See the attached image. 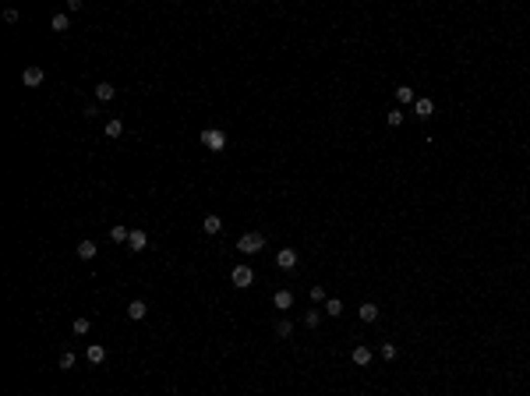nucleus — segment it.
Here are the masks:
<instances>
[{
	"label": "nucleus",
	"mask_w": 530,
	"mask_h": 396,
	"mask_svg": "<svg viewBox=\"0 0 530 396\" xmlns=\"http://www.w3.org/2000/svg\"><path fill=\"white\" fill-rule=\"evenodd\" d=\"M262 248H265V234H258V230L237 237V251H240V255H251V251H262Z\"/></svg>",
	"instance_id": "f257e3e1"
},
{
	"label": "nucleus",
	"mask_w": 530,
	"mask_h": 396,
	"mask_svg": "<svg viewBox=\"0 0 530 396\" xmlns=\"http://www.w3.org/2000/svg\"><path fill=\"white\" fill-rule=\"evenodd\" d=\"M202 145H205L209 153H223V149H227V135H223L220 128H205V131H202Z\"/></svg>",
	"instance_id": "f03ea898"
},
{
	"label": "nucleus",
	"mask_w": 530,
	"mask_h": 396,
	"mask_svg": "<svg viewBox=\"0 0 530 396\" xmlns=\"http://www.w3.org/2000/svg\"><path fill=\"white\" fill-rule=\"evenodd\" d=\"M230 283H233V287H240V290H244V287H251V283H255V272H251V269H247V265H237V269H233V272H230Z\"/></svg>",
	"instance_id": "7ed1b4c3"
},
{
	"label": "nucleus",
	"mask_w": 530,
	"mask_h": 396,
	"mask_svg": "<svg viewBox=\"0 0 530 396\" xmlns=\"http://www.w3.org/2000/svg\"><path fill=\"white\" fill-rule=\"evenodd\" d=\"M43 78H46V75H43V68H25L21 85H25V88H39V85H43Z\"/></svg>",
	"instance_id": "20e7f679"
},
{
	"label": "nucleus",
	"mask_w": 530,
	"mask_h": 396,
	"mask_svg": "<svg viewBox=\"0 0 530 396\" xmlns=\"http://www.w3.org/2000/svg\"><path fill=\"white\" fill-rule=\"evenodd\" d=\"M145 244H149V234H145V230H138V227H135V230L128 234V248H131V251H142Z\"/></svg>",
	"instance_id": "39448f33"
},
{
	"label": "nucleus",
	"mask_w": 530,
	"mask_h": 396,
	"mask_svg": "<svg viewBox=\"0 0 530 396\" xmlns=\"http://www.w3.org/2000/svg\"><path fill=\"white\" fill-rule=\"evenodd\" d=\"M276 265H279V269H294V265H297V251H294V248H283V251L276 255Z\"/></svg>",
	"instance_id": "423d86ee"
},
{
	"label": "nucleus",
	"mask_w": 530,
	"mask_h": 396,
	"mask_svg": "<svg viewBox=\"0 0 530 396\" xmlns=\"http://www.w3.org/2000/svg\"><path fill=\"white\" fill-rule=\"evenodd\" d=\"M414 113H417V117H421V120H428V117H431V113H435V103H431V99H428V96H424V99H417V106H414Z\"/></svg>",
	"instance_id": "0eeeda50"
},
{
	"label": "nucleus",
	"mask_w": 530,
	"mask_h": 396,
	"mask_svg": "<svg viewBox=\"0 0 530 396\" xmlns=\"http://www.w3.org/2000/svg\"><path fill=\"white\" fill-rule=\"evenodd\" d=\"M149 315V308H145V301H131L128 304V318H135V322H142V318Z\"/></svg>",
	"instance_id": "6e6552de"
},
{
	"label": "nucleus",
	"mask_w": 530,
	"mask_h": 396,
	"mask_svg": "<svg viewBox=\"0 0 530 396\" xmlns=\"http://www.w3.org/2000/svg\"><path fill=\"white\" fill-rule=\"evenodd\" d=\"M113 96H117V88H113L110 81H103V85H96V99H99V103H110Z\"/></svg>",
	"instance_id": "1a4fd4ad"
},
{
	"label": "nucleus",
	"mask_w": 530,
	"mask_h": 396,
	"mask_svg": "<svg viewBox=\"0 0 530 396\" xmlns=\"http://www.w3.org/2000/svg\"><path fill=\"white\" fill-rule=\"evenodd\" d=\"M202 230H205L209 237H216V234L223 230V223H220V216H205V220H202Z\"/></svg>",
	"instance_id": "9d476101"
},
{
	"label": "nucleus",
	"mask_w": 530,
	"mask_h": 396,
	"mask_svg": "<svg viewBox=\"0 0 530 396\" xmlns=\"http://www.w3.org/2000/svg\"><path fill=\"white\" fill-rule=\"evenodd\" d=\"M272 304H276L279 312H287V308L294 304V294H290V290H276V297H272Z\"/></svg>",
	"instance_id": "9b49d317"
},
{
	"label": "nucleus",
	"mask_w": 530,
	"mask_h": 396,
	"mask_svg": "<svg viewBox=\"0 0 530 396\" xmlns=\"http://www.w3.org/2000/svg\"><path fill=\"white\" fill-rule=\"evenodd\" d=\"M85 357H88L92 364H103V361H106V347H99V343H92V347L85 350Z\"/></svg>",
	"instance_id": "f8f14e48"
},
{
	"label": "nucleus",
	"mask_w": 530,
	"mask_h": 396,
	"mask_svg": "<svg viewBox=\"0 0 530 396\" xmlns=\"http://www.w3.org/2000/svg\"><path fill=\"white\" fill-rule=\"evenodd\" d=\"M78 258H81V262L96 258V240H81V244H78Z\"/></svg>",
	"instance_id": "ddd939ff"
},
{
	"label": "nucleus",
	"mask_w": 530,
	"mask_h": 396,
	"mask_svg": "<svg viewBox=\"0 0 530 396\" xmlns=\"http://www.w3.org/2000/svg\"><path fill=\"white\" fill-rule=\"evenodd\" d=\"M375 318H379V304L364 301V304H361V322H375Z\"/></svg>",
	"instance_id": "4468645a"
},
{
	"label": "nucleus",
	"mask_w": 530,
	"mask_h": 396,
	"mask_svg": "<svg viewBox=\"0 0 530 396\" xmlns=\"http://www.w3.org/2000/svg\"><path fill=\"white\" fill-rule=\"evenodd\" d=\"M350 357H354V364H371V350L368 347H354Z\"/></svg>",
	"instance_id": "2eb2a0df"
},
{
	"label": "nucleus",
	"mask_w": 530,
	"mask_h": 396,
	"mask_svg": "<svg viewBox=\"0 0 530 396\" xmlns=\"http://www.w3.org/2000/svg\"><path fill=\"white\" fill-rule=\"evenodd\" d=\"M88 329H92V322H88V318H85V315H78L75 322H71V332H75V336H85Z\"/></svg>",
	"instance_id": "dca6fc26"
},
{
	"label": "nucleus",
	"mask_w": 530,
	"mask_h": 396,
	"mask_svg": "<svg viewBox=\"0 0 530 396\" xmlns=\"http://www.w3.org/2000/svg\"><path fill=\"white\" fill-rule=\"evenodd\" d=\"M50 25H53V32H68V25H71V21H68V14H53V21H50Z\"/></svg>",
	"instance_id": "f3484780"
},
{
	"label": "nucleus",
	"mask_w": 530,
	"mask_h": 396,
	"mask_svg": "<svg viewBox=\"0 0 530 396\" xmlns=\"http://www.w3.org/2000/svg\"><path fill=\"white\" fill-rule=\"evenodd\" d=\"M396 99H399V103H414V88H410V85H399V88H396Z\"/></svg>",
	"instance_id": "a211bd4d"
},
{
	"label": "nucleus",
	"mask_w": 530,
	"mask_h": 396,
	"mask_svg": "<svg viewBox=\"0 0 530 396\" xmlns=\"http://www.w3.org/2000/svg\"><path fill=\"white\" fill-rule=\"evenodd\" d=\"M106 135H110V138H120V135H124V124H120V120H106Z\"/></svg>",
	"instance_id": "6ab92c4d"
},
{
	"label": "nucleus",
	"mask_w": 530,
	"mask_h": 396,
	"mask_svg": "<svg viewBox=\"0 0 530 396\" xmlns=\"http://www.w3.org/2000/svg\"><path fill=\"white\" fill-rule=\"evenodd\" d=\"M325 312H329V315H343V301H339V297H329V301H325Z\"/></svg>",
	"instance_id": "aec40b11"
},
{
	"label": "nucleus",
	"mask_w": 530,
	"mask_h": 396,
	"mask_svg": "<svg viewBox=\"0 0 530 396\" xmlns=\"http://www.w3.org/2000/svg\"><path fill=\"white\" fill-rule=\"evenodd\" d=\"M290 332H294V325H290L287 318H279V322H276V336H290Z\"/></svg>",
	"instance_id": "412c9836"
},
{
	"label": "nucleus",
	"mask_w": 530,
	"mask_h": 396,
	"mask_svg": "<svg viewBox=\"0 0 530 396\" xmlns=\"http://www.w3.org/2000/svg\"><path fill=\"white\" fill-rule=\"evenodd\" d=\"M396 354H399L396 343H382V357H385V361H396Z\"/></svg>",
	"instance_id": "4be33fe9"
},
{
	"label": "nucleus",
	"mask_w": 530,
	"mask_h": 396,
	"mask_svg": "<svg viewBox=\"0 0 530 396\" xmlns=\"http://www.w3.org/2000/svg\"><path fill=\"white\" fill-rule=\"evenodd\" d=\"M128 234H131L128 227H110V237L113 240H128Z\"/></svg>",
	"instance_id": "5701e85b"
},
{
	"label": "nucleus",
	"mask_w": 530,
	"mask_h": 396,
	"mask_svg": "<svg viewBox=\"0 0 530 396\" xmlns=\"http://www.w3.org/2000/svg\"><path fill=\"white\" fill-rule=\"evenodd\" d=\"M60 368H64V372H68V368H75V354H71V350H64V354H60Z\"/></svg>",
	"instance_id": "b1692460"
},
{
	"label": "nucleus",
	"mask_w": 530,
	"mask_h": 396,
	"mask_svg": "<svg viewBox=\"0 0 530 396\" xmlns=\"http://www.w3.org/2000/svg\"><path fill=\"white\" fill-rule=\"evenodd\" d=\"M389 124L399 128V124H403V113H399V110H389Z\"/></svg>",
	"instance_id": "393cba45"
},
{
	"label": "nucleus",
	"mask_w": 530,
	"mask_h": 396,
	"mask_svg": "<svg viewBox=\"0 0 530 396\" xmlns=\"http://www.w3.org/2000/svg\"><path fill=\"white\" fill-rule=\"evenodd\" d=\"M311 297L315 301H325V287H311Z\"/></svg>",
	"instance_id": "a878e982"
}]
</instances>
